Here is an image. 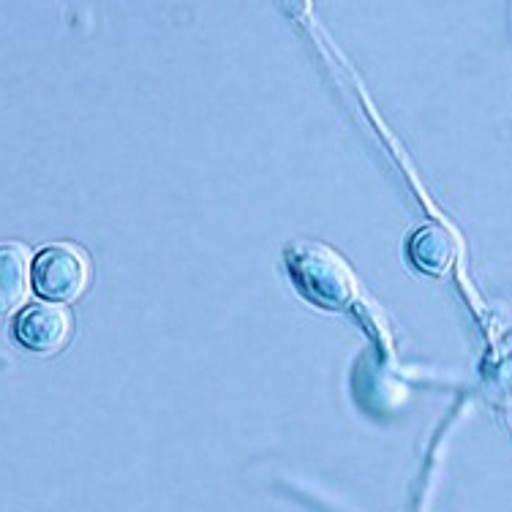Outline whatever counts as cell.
<instances>
[{
    "label": "cell",
    "mask_w": 512,
    "mask_h": 512,
    "mask_svg": "<svg viewBox=\"0 0 512 512\" xmlns=\"http://www.w3.org/2000/svg\"><path fill=\"white\" fill-rule=\"evenodd\" d=\"M289 276L300 295L322 308H344L357 295L352 267L330 246L322 243H297L286 248Z\"/></svg>",
    "instance_id": "1"
},
{
    "label": "cell",
    "mask_w": 512,
    "mask_h": 512,
    "mask_svg": "<svg viewBox=\"0 0 512 512\" xmlns=\"http://www.w3.org/2000/svg\"><path fill=\"white\" fill-rule=\"evenodd\" d=\"M30 281L44 300L71 303L77 300L90 284V259L79 246L55 243L44 248L30 267Z\"/></svg>",
    "instance_id": "2"
},
{
    "label": "cell",
    "mask_w": 512,
    "mask_h": 512,
    "mask_svg": "<svg viewBox=\"0 0 512 512\" xmlns=\"http://www.w3.org/2000/svg\"><path fill=\"white\" fill-rule=\"evenodd\" d=\"M14 335L28 352L36 355H55L60 346L69 341L71 316L60 306L50 303H33L17 316Z\"/></svg>",
    "instance_id": "3"
},
{
    "label": "cell",
    "mask_w": 512,
    "mask_h": 512,
    "mask_svg": "<svg viewBox=\"0 0 512 512\" xmlns=\"http://www.w3.org/2000/svg\"><path fill=\"white\" fill-rule=\"evenodd\" d=\"M409 256L417 270L428 276H447L455 265L458 256V243L453 232L442 224H428L409 243Z\"/></svg>",
    "instance_id": "4"
},
{
    "label": "cell",
    "mask_w": 512,
    "mask_h": 512,
    "mask_svg": "<svg viewBox=\"0 0 512 512\" xmlns=\"http://www.w3.org/2000/svg\"><path fill=\"white\" fill-rule=\"evenodd\" d=\"M30 292V256L22 246H0V316L14 314Z\"/></svg>",
    "instance_id": "5"
}]
</instances>
